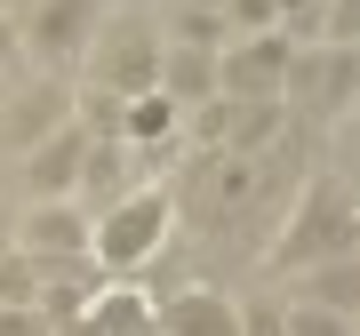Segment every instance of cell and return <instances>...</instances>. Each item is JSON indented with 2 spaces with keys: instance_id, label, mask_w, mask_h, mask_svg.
Masks as SVG:
<instances>
[{
  "instance_id": "cell-4",
  "label": "cell",
  "mask_w": 360,
  "mask_h": 336,
  "mask_svg": "<svg viewBox=\"0 0 360 336\" xmlns=\"http://www.w3.org/2000/svg\"><path fill=\"white\" fill-rule=\"evenodd\" d=\"M288 56H296V32H281V25L232 40V49H217V96L281 104V89H288Z\"/></svg>"
},
{
  "instance_id": "cell-17",
  "label": "cell",
  "mask_w": 360,
  "mask_h": 336,
  "mask_svg": "<svg viewBox=\"0 0 360 336\" xmlns=\"http://www.w3.org/2000/svg\"><path fill=\"white\" fill-rule=\"evenodd\" d=\"M176 49H232V25L217 8H184L176 16Z\"/></svg>"
},
{
  "instance_id": "cell-12",
  "label": "cell",
  "mask_w": 360,
  "mask_h": 336,
  "mask_svg": "<svg viewBox=\"0 0 360 336\" xmlns=\"http://www.w3.org/2000/svg\"><path fill=\"white\" fill-rule=\"evenodd\" d=\"M65 112H72V89H56V80H32V89H25V96L8 104V120H0V136H8V144H25V153H32V144L49 136V129H65Z\"/></svg>"
},
{
  "instance_id": "cell-23",
  "label": "cell",
  "mask_w": 360,
  "mask_h": 336,
  "mask_svg": "<svg viewBox=\"0 0 360 336\" xmlns=\"http://www.w3.org/2000/svg\"><path fill=\"white\" fill-rule=\"evenodd\" d=\"M272 8H281V16H296V25H304V8H312V0H272Z\"/></svg>"
},
{
  "instance_id": "cell-20",
  "label": "cell",
  "mask_w": 360,
  "mask_h": 336,
  "mask_svg": "<svg viewBox=\"0 0 360 336\" xmlns=\"http://www.w3.org/2000/svg\"><path fill=\"white\" fill-rule=\"evenodd\" d=\"M0 336H56L40 321V304H0Z\"/></svg>"
},
{
  "instance_id": "cell-21",
  "label": "cell",
  "mask_w": 360,
  "mask_h": 336,
  "mask_svg": "<svg viewBox=\"0 0 360 336\" xmlns=\"http://www.w3.org/2000/svg\"><path fill=\"white\" fill-rule=\"evenodd\" d=\"M240 336H281V304H240Z\"/></svg>"
},
{
  "instance_id": "cell-22",
  "label": "cell",
  "mask_w": 360,
  "mask_h": 336,
  "mask_svg": "<svg viewBox=\"0 0 360 336\" xmlns=\"http://www.w3.org/2000/svg\"><path fill=\"white\" fill-rule=\"evenodd\" d=\"M8 65H16V25L0 16V72H8Z\"/></svg>"
},
{
  "instance_id": "cell-9",
  "label": "cell",
  "mask_w": 360,
  "mask_h": 336,
  "mask_svg": "<svg viewBox=\"0 0 360 336\" xmlns=\"http://www.w3.org/2000/svg\"><path fill=\"white\" fill-rule=\"evenodd\" d=\"M80 160H89V129H49L32 144V160H25V176H32V193L40 200H72V184H80Z\"/></svg>"
},
{
  "instance_id": "cell-25",
  "label": "cell",
  "mask_w": 360,
  "mask_h": 336,
  "mask_svg": "<svg viewBox=\"0 0 360 336\" xmlns=\"http://www.w3.org/2000/svg\"><path fill=\"white\" fill-rule=\"evenodd\" d=\"M193 8H217V0H193Z\"/></svg>"
},
{
  "instance_id": "cell-6",
  "label": "cell",
  "mask_w": 360,
  "mask_h": 336,
  "mask_svg": "<svg viewBox=\"0 0 360 336\" xmlns=\"http://www.w3.org/2000/svg\"><path fill=\"white\" fill-rule=\"evenodd\" d=\"M16 248L40 264H72V257H89V208H72V200H40L32 217H16Z\"/></svg>"
},
{
  "instance_id": "cell-24",
  "label": "cell",
  "mask_w": 360,
  "mask_h": 336,
  "mask_svg": "<svg viewBox=\"0 0 360 336\" xmlns=\"http://www.w3.org/2000/svg\"><path fill=\"white\" fill-rule=\"evenodd\" d=\"M8 248H16V224H8V217H0V257H8Z\"/></svg>"
},
{
  "instance_id": "cell-14",
  "label": "cell",
  "mask_w": 360,
  "mask_h": 336,
  "mask_svg": "<svg viewBox=\"0 0 360 336\" xmlns=\"http://www.w3.org/2000/svg\"><path fill=\"white\" fill-rule=\"evenodd\" d=\"M160 136H176V104H168L160 89L120 104V144H160Z\"/></svg>"
},
{
  "instance_id": "cell-5",
  "label": "cell",
  "mask_w": 360,
  "mask_h": 336,
  "mask_svg": "<svg viewBox=\"0 0 360 336\" xmlns=\"http://www.w3.org/2000/svg\"><path fill=\"white\" fill-rule=\"evenodd\" d=\"M96 0H32L25 25H16V56H32V65H72V56H89V32H96Z\"/></svg>"
},
{
  "instance_id": "cell-7",
  "label": "cell",
  "mask_w": 360,
  "mask_h": 336,
  "mask_svg": "<svg viewBox=\"0 0 360 336\" xmlns=\"http://www.w3.org/2000/svg\"><path fill=\"white\" fill-rule=\"evenodd\" d=\"M272 129H281V104H257V96H208L200 104V136L217 153H257Z\"/></svg>"
},
{
  "instance_id": "cell-3",
  "label": "cell",
  "mask_w": 360,
  "mask_h": 336,
  "mask_svg": "<svg viewBox=\"0 0 360 336\" xmlns=\"http://www.w3.org/2000/svg\"><path fill=\"white\" fill-rule=\"evenodd\" d=\"M321 257H352V193L336 176H321L296 200L288 233L272 240V264H321Z\"/></svg>"
},
{
  "instance_id": "cell-18",
  "label": "cell",
  "mask_w": 360,
  "mask_h": 336,
  "mask_svg": "<svg viewBox=\"0 0 360 336\" xmlns=\"http://www.w3.org/2000/svg\"><path fill=\"white\" fill-rule=\"evenodd\" d=\"M281 336H352V321L321 304H281Z\"/></svg>"
},
{
  "instance_id": "cell-8",
  "label": "cell",
  "mask_w": 360,
  "mask_h": 336,
  "mask_svg": "<svg viewBox=\"0 0 360 336\" xmlns=\"http://www.w3.org/2000/svg\"><path fill=\"white\" fill-rule=\"evenodd\" d=\"M153 336H240V304H232V297H208V288L153 297Z\"/></svg>"
},
{
  "instance_id": "cell-11",
  "label": "cell",
  "mask_w": 360,
  "mask_h": 336,
  "mask_svg": "<svg viewBox=\"0 0 360 336\" xmlns=\"http://www.w3.org/2000/svg\"><path fill=\"white\" fill-rule=\"evenodd\" d=\"M65 336H153V297H136V288H96L89 312H80Z\"/></svg>"
},
{
  "instance_id": "cell-16",
  "label": "cell",
  "mask_w": 360,
  "mask_h": 336,
  "mask_svg": "<svg viewBox=\"0 0 360 336\" xmlns=\"http://www.w3.org/2000/svg\"><path fill=\"white\" fill-rule=\"evenodd\" d=\"M0 304H40V257H25V248L0 257Z\"/></svg>"
},
{
  "instance_id": "cell-1",
  "label": "cell",
  "mask_w": 360,
  "mask_h": 336,
  "mask_svg": "<svg viewBox=\"0 0 360 336\" xmlns=\"http://www.w3.org/2000/svg\"><path fill=\"white\" fill-rule=\"evenodd\" d=\"M168 224H176V200L160 193V184H144V193H120L112 208H96L89 217V264L96 272H136L160 257Z\"/></svg>"
},
{
  "instance_id": "cell-2",
  "label": "cell",
  "mask_w": 360,
  "mask_h": 336,
  "mask_svg": "<svg viewBox=\"0 0 360 336\" xmlns=\"http://www.w3.org/2000/svg\"><path fill=\"white\" fill-rule=\"evenodd\" d=\"M89 89L129 104V96H153L160 89V25L144 16H96L89 32Z\"/></svg>"
},
{
  "instance_id": "cell-10",
  "label": "cell",
  "mask_w": 360,
  "mask_h": 336,
  "mask_svg": "<svg viewBox=\"0 0 360 336\" xmlns=\"http://www.w3.org/2000/svg\"><path fill=\"white\" fill-rule=\"evenodd\" d=\"M160 96L176 104V112H200V104L217 96V49H176V40H160Z\"/></svg>"
},
{
  "instance_id": "cell-13",
  "label": "cell",
  "mask_w": 360,
  "mask_h": 336,
  "mask_svg": "<svg viewBox=\"0 0 360 336\" xmlns=\"http://www.w3.org/2000/svg\"><path fill=\"white\" fill-rule=\"evenodd\" d=\"M296 304H321V312H360V264L352 257H321L304 272V280H296Z\"/></svg>"
},
{
  "instance_id": "cell-19",
  "label": "cell",
  "mask_w": 360,
  "mask_h": 336,
  "mask_svg": "<svg viewBox=\"0 0 360 336\" xmlns=\"http://www.w3.org/2000/svg\"><path fill=\"white\" fill-rule=\"evenodd\" d=\"M217 16H224V25L240 32V40H248V32H272V25H281V8H272V0H217Z\"/></svg>"
},
{
  "instance_id": "cell-15",
  "label": "cell",
  "mask_w": 360,
  "mask_h": 336,
  "mask_svg": "<svg viewBox=\"0 0 360 336\" xmlns=\"http://www.w3.org/2000/svg\"><path fill=\"white\" fill-rule=\"evenodd\" d=\"M120 153H129V144H96V136H89V160H80V184H72V193H89V200L112 208V200H120V176H129Z\"/></svg>"
}]
</instances>
